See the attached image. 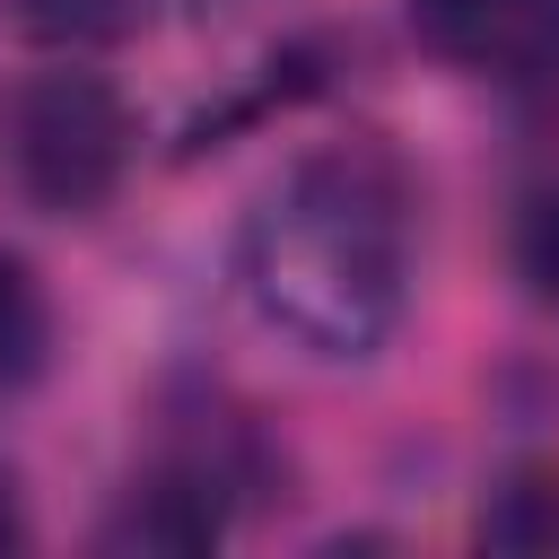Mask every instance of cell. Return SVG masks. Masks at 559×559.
<instances>
[{
    "label": "cell",
    "mask_w": 559,
    "mask_h": 559,
    "mask_svg": "<svg viewBox=\"0 0 559 559\" xmlns=\"http://www.w3.org/2000/svg\"><path fill=\"white\" fill-rule=\"evenodd\" d=\"M524 70H533V79L550 87V105H559V17H550V35H542V52H533Z\"/></svg>",
    "instance_id": "obj_8"
},
{
    "label": "cell",
    "mask_w": 559,
    "mask_h": 559,
    "mask_svg": "<svg viewBox=\"0 0 559 559\" xmlns=\"http://www.w3.org/2000/svg\"><path fill=\"white\" fill-rule=\"evenodd\" d=\"M524 271H533V288H559V192L524 201Z\"/></svg>",
    "instance_id": "obj_6"
},
{
    "label": "cell",
    "mask_w": 559,
    "mask_h": 559,
    "mask_svg": "<svg viewBox=\"0 0 559 559\" xmlns=\"http://www.w3.org/2000/svg\"><path fill=\"white\" fill-rule=\"evenodd\" d=\"M148 0H9V26L35 44V52H105L122 35H140Z\"/></svg>",
    "instance_id": "obj_4"
},
{
    "label": "cell",
    "mask_w": 559,
    "mask_h": 559,
    "mask_svg": "<svg viewBox=\"0 0 559 559\" xmlns=\"http://www.w3.org/2000/svg\"><path fill=\"white\" fill-rule=\"evenodd\" d=\"M201 9H236V0H201Z\"/></svg>",
    "instance_id": "obj_9"
},
{
    "label": "cell",
    "mask_w": 559,
    "mask_h": 559,
    "mask_svg": "<svg viewBox=\"0 0 559 559\" xmlns=\"http://www.w3.org/2000/svg\"><path fill=\"white\" fill-rule=\"evenodd\" d=\"M0 157H9V183L35 210L79 218V210H96L122 183V166H131V114H122V96L96 70H44V79H26L9 96Z\"/></svg>",
    "instance_id": "obj_2"
},
{
    "label": "cell",
    "mask_w": 559,
    "mask_h": 559,
    "mask_svg": "<svg viewBox=\"0 0 559 559\" xmlns=\"http://www.w3.org/2000/svg\"><path fill=\"white\" fill-rule=\"evenodd\" d=\"M52 358V306L17 253H0V402H17Z\"/></svg>",
    "instance_id": "obj_5"
},
{
    "label": "cell",
    "mask_w": 559,
    "mask_h": 559,
    "mask_svg": "<svg viewBox=\"0 0 559 559\" xmlns=\"http://www.w3.org/2000/svg\"><path fill=\"white\" fill-rule=\"evenodd\" d=\"M26 542V507H17V472L0 463V550H17Z\"/></svg>",
    "instance_id": "obj_7"
},
{
    "label": "cell",
    "mask_w": 559,
    "mask_h": 559,
    "mask_svg": "<svg viewBox=\"0 0 559 559\" xmlns=\"http://www.w3.org/2000/svg\"><path fill=\"white\" fill-rule=\"evenodd\" d=\"M559 0H411V35L454 70H524Z\"/></svg>",
    "instance_id": "obj_3"
},
{
    "label": "cell",
    "mask_w": 559,
    "mask_h": 559,
    "mask_svg": "<svg viewBox=\"0 0 559 559\" xmlns=\"http://www.w3.org/2000/svg\"><path fill=\"white\" fill-rule=\"evenodd\" d=\"M245 306L306 358H376L411 306V201L376 148L297 157L236 236Z\"/></svg>",
    "instance_id": "obj_1"
}]
</instances>
